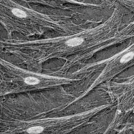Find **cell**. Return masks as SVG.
I'll use <instances>...</instances> for the list:
<instances>
[{
  "label": "cell",
  "instance_id": "1",
  "mask_svg": "<svg viewBox=\"0 0 134 134\" xmlns=\"http://www.w3.org/2000/svg\"><path fill=\"white\" fill-rule=\"evenodd\" d=\"M84 40L82 38L76 37L67 41L66 44L70 47H74L81 45L83 42Z\"/></svg>",
  "mask_w": 134,
  "mask_h": 134
},
{
  "label": "cell",
  "instance_id": "2",
  "mask_svg": "<svg viewBox=\"0 0 134 134\" xmlns=\"http://www.w3.org/2000/svg\"><path fill=\"white\" fill-rule=\"evenodd\" d=\"M134 57V52H129L122 56L120 60V62L121 63H126L132 59Z\"/></svg>",
  "mask_w": 134,
  "mask_h": 134
},
{
  "label": "cell",
  "instance_id": "3",
  "mask_svg": "<svg viewBox=\"0 0 134 134\" xmlns=\"http://www.w3.org/2000/svg\"><path fill=\"white\" fill-rule=\"evenodd\" d=\"M44 128L42 126H34L27 129V132L30 134H39L42 132Z\"/></svg>",
  "mask_w": 134,
  "mask_h": 134
},
{
  "label": "cell",
  "instance_id": "4",
  "mask_svg": "<svg viewBox=\"0 0 134 134\" xmlns=\"http://www.w3.org/2000/svg\"><path fill=\"white\" fill-rule=\"evenodd\" d=\"M12 12L14 15L18 18H26L27 16V14L25 12L18 8H14L12 10Z\"/></svg>",
  "mask_w": 134,
  "mask_h": 134
},
{
  "label": "cell",
  "instance_id": "5",
  "mask_svg": "<svg viewBox=\"0 0 134 134\" xmlns=\"http://www.w3.org/2000/svg\"><path fill=\"white\" fill-rule=\"evenodd\" d=\"M25 82L28 85H37L39 83L40 81L35 77H26L25 79Z\"/></svg>",
  "mask_w": 134,
  "mask_h": 134
}]
</instances>
